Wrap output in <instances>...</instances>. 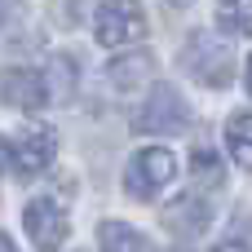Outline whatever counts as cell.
Wrapping results in <instances>:
<instances>
[{
	"mask_svg": "<svg viewBox=\"0 0 252 252\" xmlns=\"http://www.w3.org/2000/svg\"><path fill=\"white\" fill-rule=\"evenodd\" d=\"M186 124H190L186 97H182L173 84H155L151 97H146V106H142V115H137V128H142V133H164V137H173V133H186Z\"/></svg>",
	"mask_w": 252,
	"mask_h": 252,
	"instance_id": "277c9868",
	"label": "cell"
},
{
	"mask_svg": "<svg viewBox=\"0 0 252 252\" xmlns=\"http://www.w3.org/2000/svg\"><path fill=\"white\" fill-rule=\"evenodd\" d=\"M97 244H102V252H151L146 239L133 226H124V221H102L97 226Z\"/></svg>",
	"mask_w": 252,
	"mask_h": 252,
	"instance_id": "9c48e42d",
	"label": "cell"
},
{
	"mask_svg": "<svg viewBox=\"0 0 252 252\" xmlns=\"http://www.w3.org/2000/svg\"><path fill=\"white\" fill-rule=\"evenodd\" d=\"M204 221H208V204L204 199H186V204H177V208H168V226L177 230V235H199L204 230Z\"/></svg>",
	"mask_w": 252,
	"mask_h": 252,
	"instance_id": "30bf717a",
	"label": "cell"
},
{
	"mask_svg": "<svg viewBox=\"0 0 252 252\" xmlns=\"http://www.w3.org/2000/svg\"><path fill=\"white\" fill-rule=\"evenodd\" d=\"M0 252H18L13 244H9V235H0Z\"/></svg>",
	"mask_w": 252,
	"mask_h": 252,
	"instance_id": "ac0fdd59",
	"label": "cell"
},
{
	"mask_svg": "<svg viewBox=\"0 0 252 252\" xmlns=\"http://www.w3.org/2000/svg\"><path fill=\"white\" fill-rule=\"evenodd\" d=\"M226 142H230V155H235L244 168H252V111L230 115V124H226Z\"/></svg>",
	"mask_w": 252,
	"mask_h": 252,
	"instance_id": "8fae6325",
	"label": "cell"
},
{
	"mask_svg": "<svg viewBox=\"0 0 252 252\" xmlns=\"http://www.w3.org/2000/svg\"><path fill=\"white\" fill-rule=\"evenodd\" d=\"M0 97H4L9 106H18V111H40V106L49 102V84H44L40 71L18 66V71H4V75H0Z\"/></svg>",
	"mask_w": 252,
	"mask_h": 252,
	"instance_id": "52a82bcc",
	"label": "cell"
},
{
	"mask_svg": "<svg viewBox=\"0 0 252 252\" xmlns=\"http://www.w3.org/2000/svg\"><path fill=\"white\" fill-rule=\"evenodd\" d=\"M53 155H58V133H53L49 124H31V128L13 142V168H18L22 177L44 173V168L53 164Z\"/></svg>",
	"mask_w": 252,
	"mask_h": 252,
	"instance_id": "8992f818",
	"label": "cell"
},
{
	"mask_svg": "<svg viewBox=\"0 0 252 252\" xmlns=\"http://www.w3.org/2000/svg\"><path fill=\"white\" fill-rule=\"evenodd\" d=\"M93 31H97V44H106V49L137 44L146 35V9H142V0H102L97 18H93Z\"/></svg>",
	"mask_w": 252,
	"mask_h": 252,
	"instance_id": "6da1fadb",
	"label": "cell"
},
{
	"mask_svg": "<svg viewBox=\"0 0 252 252\" xmlns=\"http://www.w3.org/2000/svg\"><path fill=\"white\" fill-rule=\"evenodd\" d=\"M155 75V58L151 53H120L111 66H106V80L120 89V93H133V89H146Z\"/></svg>",
	"mask_w": 252,
	"mask_h": 252,
	"instance_id": "ba28073f",
	"label": "cell"
},
{
	"mask_svg": "<svg viewBox=\"0 0 252 252\" xmlns=\"http://www.w3.org/2000/svg\"><path fill=\"white\" fill-rule=\"evenodd\" d=\"M248 89H252V53H248Z\"/></svg>",
	"mask_w": 252,
	"mask_h": 252,
	"instance_id": "d6986e66",
	"label": "cell"
},
{
	"mask_svg": "<svg viewBox=\"0 0 252 252\" xmlns=\"http://www.w3.org/2000/svg\"><path fill=\"white\" fill-rule=\"evenodd\" d=\"M182 66H186V75H195L199 84L226 89L230 75H235V53H230L217 35H190L186 49H182Z\"/></svg>",
	"mask_w": 252,
	"mask_h": 252,
	"instance_id": "7a4b0ae2",
	"label": "cell"
},
{
	"mask_svg": "<svg viewBox=\"0 0 252 252\" xmlns=\"http://www.w3.org/2000/svg\"><path fill=\"white\" fill-rule=\"evenodd\" d=\"M177 177V155L168 146H146L128 159V173H124V190L133 199H151L155 190H164L168 182Z\"/></svg>",
	"mask_w": 252,
	"mask_h": 252,
	"instance_id": "3957f363",
	"label": "cell"
},
{
	"mask_svg": "<svg viewBox=\"0 0 252 252\" xmlns=\"http://www.w3.org/2000/svg\"><path fill=\"white\" fill-rule=\"evenodd\" d=\"M213 252H248V244H235V239H226V244H217Z\"/></svg>",
	"mask_w": 252,
	"mask_h": 252,
	"instance_id": "2e32d148",
	"label": "cell"
},
{
	"mask_svg": "<svg viewBox=\"0 0 252 252\" xmlns=\"http://www.w3.org/2000/svg\"><path fill=\"white\" fill-rule=\"evenodd\" d=\"M49 97H71V58H53V93Z\"/></svg>",
	"mask_w": 252,
	"mask_h": 252,
	"instance_id": "5bb4252c",
	"label": "cell"
},
{
	"mask_svg": "<svg viewBox=\"0 0 252 252\" xmlns=\"http://www.w3.org/2000/svg\"><path fill=\"white\" fill-rule=\"evenodd\" d=\"M22 230L31 235V244L40 252H58L66 244V235H71V221H66V208L58 199L40 195V199H31L22 208Z\"/></svg>",
	"mask_w": 252,
	"mask_h": 252,
	"instance_id": "5b68a950",
	"label": "cell"
},
{
	"mask_svg": "<svg viewBox=\"0 0 252 252\" xmlns=\"http://www.w3.org/2000/svg\"><path fill=\"white\" fill-rule=\"evenodd\" d=\"M190 173H195V182L213 186V182H221V159H217L213 151H195V155H190Z\"/></svg>",
	"mask_w": 252,
	"mask_h": 252,
	"instance_id": "4fadbf2b",
	"label": "cell"
},
{
	"mask_svg": "<svg viewBox=\"0 0 252 252\" xmlns=\"http://www.w3.org/2000/svg\"><path fill=\"white\" fill-rule=\"evenodd\" d=\"M4 168H9V146H4V137H0V177H4Z\"/></svg>",
	"mask_w": 252,
	"mask_h": 252,
	"instance_id": "e0dca14e",
	"label": "cell"
},
{
	"mask_svg": "<svg viewBox=\"0 0 252 252\" xmlns=\"http://www.w3.org/2000/svg\"><path fill=\"white\" fill-rule=\"evenodd\" d=\"M221 22L239 35H252V0H221Z\"/></svg>",
	"mask_w": 252,
	"mask_h": 252,
	"instance_id": "7c38bea8",
	"label": "cell"
},
{
	"mask_svg": "<svg viewBox=\"0 0 252 252\" xmlns=\"http://www.w3.org/2000/svg\"><path fill=\"white\" fill-rule=\"evenodd\" d=\"M22 18V0H0V35Z\"/></svg>",
	"mask_w": 252,
	"mask_h": 252,
	"instance_id": "9a60e30c",
	"label": "cell"
}]
</instances>
